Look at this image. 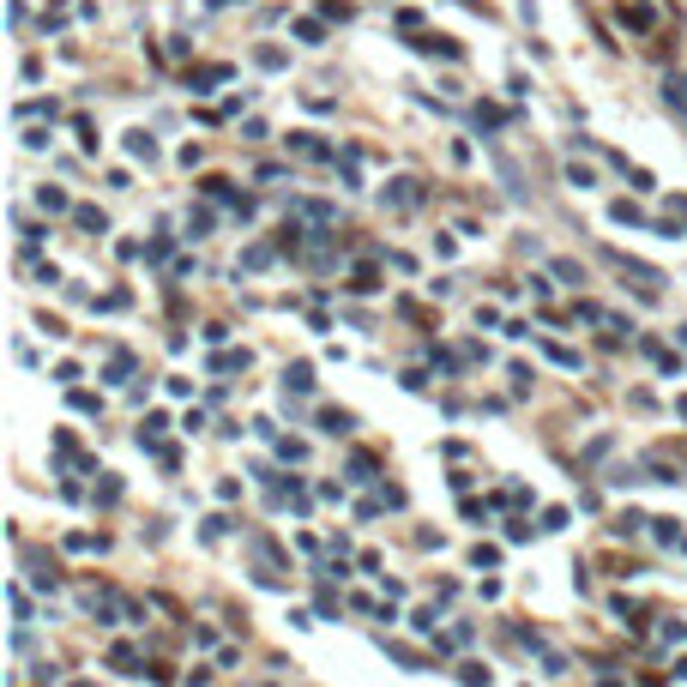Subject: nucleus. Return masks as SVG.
Segmentation results:
<instances>
[{
  "mask_svg": "<svg viewBox=\"0 0 687 687\" xmlns=\"http://www.w3.org/2000/svg\"><path fill=\"white\" fill-rule=\"evenodd\" d=\"M386 199H392V205H416V181H392Z\"/></svg>",
  "mask_w": 687,
  "mask_h": 687,
  "instance_id": "1",
  "label": "nucleus"
},
{
  "mask_svg": "<svg viewBox=\"0 0 687 687\" xmlns=\"http://www.w3.org/2000/svg\"><path fill=\"white\" fill-rule=\"evenodd\" d=\"M284 386H296V392H308V386H314V368H308V362H296V368H290V374H284Z\"/></svg>",
  "mask_w": 687,
  "mask_h": 687,
  "instance_id": "2",
  "label": "nucleus"
},
{
  "mask_svg": "<svg viewBox=\"0 0 687 687\" xmlns=\"http://www.w3.org/2000/svg\"><path fill=\"white\" fill-rule=\"evenodd\" d=\"M127 151H133V157H145V163L157 157V145H151V133H127Z\"/></svg>",
  "mask_w": 687,
  "mask_h": 687,
  "instance_id": "3",
  "label": "nucleus"
},
{
  "mask_svg": "<svg viewBox=\"0 0 687 687\" xmlns=\"http://www.w3.org/2000/svg\"><path fill=\"white\" fill-rule=\"evenodd\" d=\"M36 199H43V211H67V193H60V187H43Z\"/></svg>",
  "mask_w": 687,
  "mask_h": 687,
  "instance_id": "4",
  "label": "nucleus"
},
{
  "mask_svg": "<svg viewBox=\"0 0 687 687\" xmlns=\"http://www.w3.org/2000/svg\"><path fill=\"white\" fill-rule=\"evenodd\" d=\"M326 434H350V416H344V410H326Z\"/></svg>",
  "mask_w": 687,
  "mask_h": 687,
  "instance_id": "5",
  "label": "nucleus"
},
{
  "mask_svg": "<svg viewBox=\"0 0 687 687\" xmlns=\"http://www.w3.org/2000/svg\"><path fill=\"white\" fill-rule=\"evenodd\" d=\"M669 97H675V103H687V79H669Z\"/></svg>",
  "mask_w": 687,
  "mask_h": 687,
  "instance_id": "6",
  "label": "nucleus"
},
{
  "mask_svg": "<svg viewBox=\"0 0 687 687\" xmlns=\"http://www.w3.org/2000/svg\"><path fill=\"white\" fill-rule=\"evenodd\" d=\"M79 687H90V681H79Z\"/></svg>",
  "mask_w": 687,
  "mask_h": 687,
  "instance_id": "7",
  "label": "nucleus"
}]
</instances>
